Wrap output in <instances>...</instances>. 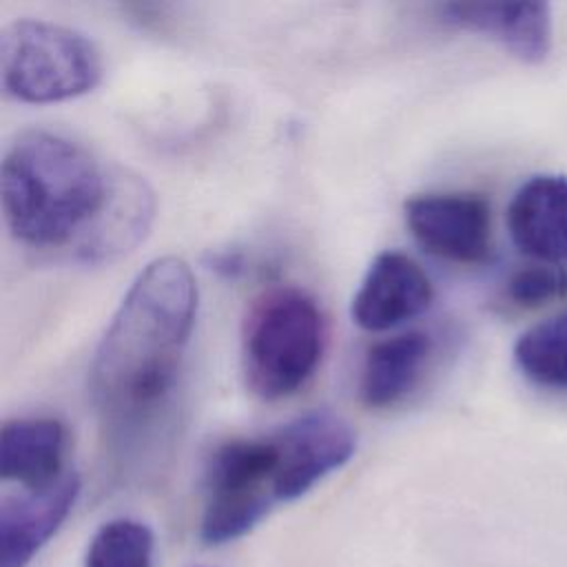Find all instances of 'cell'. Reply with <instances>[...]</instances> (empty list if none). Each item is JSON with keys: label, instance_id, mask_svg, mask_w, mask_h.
<instances>
[{"label": "cell", "instance_id": "1", "mask_svg": "<svg viewBox=\"0 0 567 567\" xmlns=\"http://www.w3.org/2000/svg\"><path fill=\"white\" fill-rule=\"evenodd\" d=\"M197 315L182 257L153 259L122 297L91 365V399L117 445L159 432L173 414Z\"/></svg>", "mask_w": 567, "mask_h": 567}, {"label": "cell", "instance_id": "2", "mask_svg": "<svg viewBox=\"0 0 567 567\" xmlns=\"http://www.w3.org/2000/svg\"><path fill=\"white\" fill-rule=\"evenodd\" d=\"M109 184L111 173L82 144L44 128H27L2 155L4 221L27 246L71 250L100 213Z\"/></svg>", "mask_w": 567, "mask_h": 567}, {"label": "cell", "instance_id": "3", "mask_svg": "<svg viewBox=\"0 0 567 567\" xmlns=\"http://www.w3.org/2000/svg\"><path fill=\"white\" fill-rule=\"evenodd\" d=\"M326 326L315 299L295 286L261 292L241 326L246 385L264 401L295 394L315 374Z\"/></svg>", "mask_w": 567, "mask_h": 567}, {"label": "cell", "instance_id": "4", "mask_svg": "<svg viewBox=\"0 0 567 567\" xmlns=\"http://www.w3.org/2000/svg\"><path fill=\"white\" fill-rule=\"evenodd\" d=\"M0 73L4 91L20 102H64L100 84L102 55L75 29L22 18L0 31Z\"/></svg>", "mask_w": 567, "mask_h": 567}, {"label": "cell", "instance_id": "5", "mask_svg": "<svg viewBox=\"0 0 567 567\" xmlns=\"http://www.w3.org/2000/svg\"><path fill=\"white\" fill-rule=\"evenodd\" d=\"M279 467L281 454L275 432L217 445L204 472L202 540L224 545L248 534L279 503Z\"/></svg>", "mask_w": 567, "mask_h": 567}, {"label": "cell", "instance_id": "6", "mask_svg": "<svg viewBox=\"0 0 567 567\" xmlns=\"http://www.w3.org/2000/svg\"><path fill=\"white\" fill-rule=\"evenodd\" d=\"M412 237L430 255L454 264H481L492 248V213L476 193H425L403 206Z\"/></svg>", "mask_w": 567, "mask_h": 567}, {"label": "cell", "instance_id": "7", "mask_svg": "<svg viewBox=\"0 0 567 567\" xmlns=\"http://www.w3.org/2000/svg\"><path fill=\"white\" fill-rule=\"evenodd\" d=\"M275 436L281 454L279 503L310 492L321 478L346 465L357 450V432L330 410L306 412L275 430Z\"/></svg>", "mask_w": 567, "mask_h": 567}, {"label": "cell", "instance_id": "8", "mask_svg": "<svg viewBox=\"0 0 567 567\" xmlns=\"http://www.w3.org/2000/svg\"><path fill=\"white\" fill-rule=\"evenodd\" d=\"M432 297V281L412 257L383 250L368 266L350 312L359 328L383 332L423 315Z\"/></svg>", "mask_w": 567, "mask_h": 567}, {"label": "cell", "instance_id": "9", "mask_svg": "<svg viewBox=\"0 0 567 567\" xmlns=\"http://www.w3.org/2000/svg\"><path fill=\"white\" fill-rule=\"evenodd\" d=\"M155 217V195L144 177L113 171L106 199L89 230L71 248L82 264H109L131 252L148 233Z\"/></svg>", "mask_w": 567, "mask_h": 567}, {"label": "cell", "instance_id": "10", "mask_svg": "<svg viewBox=\"0 0 567 567\" xmlns=\"http://www.w3.org/2000/svg\"><path fill=\"white\" fill-rule=\"evenodd\" d=\"M80 494V476L64 472L55 483L4 496L0 505V567H27L60 529Z\"/></svg>", "mask_w": 567, "mask_h": 567}, {"label": "cell", "instance_id": "11", "mask_svg": "<svg viewBox=\"0 0 567 567\" xmlns=\"http://www.w3.org/2000/svg\"><path fill=\"white\" fill-rule=\"evenodd\" d=\"M445 24L481 33L527 64L551 51V9L547 2H450L439 7Z\"/></svg>", "mask_w": 567, "mask_h": 567}, {"label": "cell", "instance_id": "12", "mask_svg": "<svg viewBox=\"0 0 567 567\" xmlns=\"http://www.w3.org/2000/svg\"><path fill=\"white\" fill-rule=\"evenodd\" d=\"M514 246L545 264L567 259V177L540 173L518 186L507 206Z\"/></svg>", "mask_w": 567, "mask_h": 567}, {"label": "cell", "instance_id": "13", "mask_svg": "<svg viewBox=\"0 0 567 567\" xmlns=\"http://www.w3.org/2000/svg\"><path fill=\"white\" fill-rule=\"evenodd\" d=\"M66 430L51 416H24L2 425L0 476L22 489H38L55 483L62 474Z\"/></svg>", "mask_w": 567, "mask_h": 567}, {"label": "cell", "instance_id": "14", "mask_svg": "<svg viewBox=\"0 0 567 567\" xmlns=\"http://www.w3.org/2000/svg\"><path fill=\"white\" fill-rule=\"evenodd\" d=\"M432 352L423 332H403L374 343L363 361L359 396L368 408H390L403 401L421 381Z\"/></svg>", "mask_w": 567, "mask_h": 567}, {"label": "cell", "instance_id": "15", "mask_svg": "<svg viewBox=\"0 0 567 567\" xmlns=\"http://www.w3.org/2000/svg\"><path fill=\"white\" fill-rule=\"evenodd\" d=\"M514 363L534 385L567 390V308L534 323L516 339Z\"/></svg>", "mask_w": 567, "mask_h": 567}, {"label": "cell", "instance_id": "16", "mask_svg": "<svg viewBox=\"0 0 567 567\" xmlns=\"http://www.w3.org/2000/svg\"><path fill=\"white\" fill-rule=\"evenodd\" d=\"M153 532L131 518L104 523L86 549L84 567H153Z\"/></svg>", "mask_w": 567, "mask_h": 567}, {"label": "cell", "instance_id": "17", "mask_svg": "<svg viewBox=\"0 0 567 567\" xmlns=\"http://www.w3.org/2000/svg\"><path fill=\"white\" fill-rule=\"evenodd\" d=\"M567 292V272L554 266H525L507 281V297L523 308H536Z\"/></svg>", "mask_w": 567, "mask_h": 567}]
</instances>
